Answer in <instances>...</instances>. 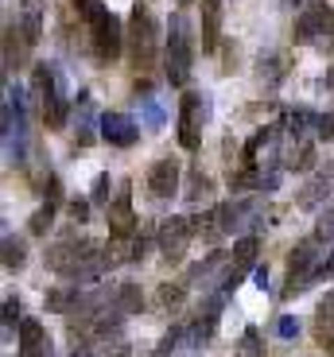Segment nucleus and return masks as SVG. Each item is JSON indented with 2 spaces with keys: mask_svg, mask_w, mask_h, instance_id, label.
Masks as SVG:
<instances>
[{
  "mask_svg": "<svg viewBox=\"0 0 334 357\" xmlns=\"http://www.w3.org/2000/svg\"><path fill=\"white\" fill-rule=\"evenodd\" d=\"M86 24H90V51H93V59H98L101 66H113L121 59V51L128 47V31H125V24H121V16H113L105 4H98V8L86 16Z\"/></svg>",
  "mask_w": 334,
  "mask_h": 357,
  "instance_id": "nucleus-4",
  "label": "nucleus"
},
{
  "mask_svg": "<svg viewBox=\"0 0 334 357\" xmlns=\"http://www.w3.org/2000/svg\"><path fill=\"white\" fill-rule=\"evenodd\" d=\"M179 178H183L179 160H175V155H160V160L148 167V195H152L155 202H167V198L179 195Z\"/></svg>",
  "mask_w": 334,
  "mask_h": 357,
  "instance_id": "nucleus-9",
  "label": "nucleus"
},
{
  "mask_svg": "<svg viewBox=\"0 0 334 357\" xmlns=\"http://www.w3.org/2000/svg\"><path fill=\"white\" fill-rule=\"evenodd\" d=\"M315 319H334V291H326L323 299H319V311Z\"/></svg>",
  "mask_w": 334,
  "mask_h": 357,
  "instance_id": "nucleus-36",
  "label": "nucleus"
},
{
  "mask_svg": "<svg viewBox=\"0 0 334 357\" xmlns=\"http://www.w3.org/2000/svg\"><path fill=\"white\" fill-rule=\"evenodd\" d=\"M90 198H70V202H66V214H70V222H78V225H86L90 222Z\"/></svg>",
  "mask_w": 334,
  "mask_h": 357,
  "instance_id": "nucleus-31",
  "label": "nucleus"
},
{
  "mask_svg": "<svg viewBox=\"0 0 334 357\" xmlns=\"http://www.w3.org/2000/svg\"><path fill=\"white\" fill-rule=\"evenodd\" d=\"M20 4H24V12H39V4H43V0H20Z\"/></svg>",
  "mask_w": 334,
  "mask_h": 357,
  "instance_id": "nucleus-38",
  "label": "nucleus"
},
{
  "mask_svg": "<svg viewBox=\"0 0 334 357\" xmlns=\"http://www.w3.org/2000/svg\"><path fill=\"white\" fill-rule=\"evenodd\" d=\"M315 140H334V105L326 113H319V128H315Z\"/></svg>",
  "mask_w": 334,
  "mask_h": 357,
  "instance_id": "nucleus-34",
  "label": "nucleus"
},
{
  "mask_svg": "<svg viewBox=\"0 0 334 357\" xmlns=\"http://www.w3.org/2000/svg\"><path fill=\"white\" fill-rule=\"evenodd\" d=\"M27 264V245L16 233H4V272H20Z\"/></svg>",
  "mask_w": 334,
  "mask_h": 357,
  "instance_id": "nucleus-24",
  "label": "nucleus"
},
{
  "mask_svg": "<svg viewBox=\"0 0 334 357\" xmlns=\"http://www.w3.org/2000/svg\"><path fill=\"white\" fill-rule=\"evenodd\" d=\"M331 183H334L331 175H315L308 187L296 195V206H299V210H315V206H323L326 198H331Z\"/></svg>",
  "mask_w": 334,
  "mask_h": 357,
  "instance_id": "nucleus-15",
  "label": "nucleus"
},
{
  "mask_svg": "<svg viewBox=\"0 0 334 357\" xmlns=\"http://www.w3.org/2000/svg\"><path fill=\"white\" fill-rule=\"evenodd\" d=\"M160 20H155L152 4L148 0H136L132 12H128V59L140 74H148L160 59Z\"/></svg>",
  "mask_w": 334,
  "mask_h": 357,
  "instance_id": "nucleus-1",
  "label": "nucleus"
},
{
  "mask_svg": "<svg viewBox=\"0 0 334 357\" xmlns=\"http://www.w3.org/2000/svg\"><path fill=\"white\" fill-rule=\"evenodd\" d=\"M315 346L334 357V319H315Z\"/></svg>",
  "mask_w": 334,
  "mask_h": 357,
  "instance_id": "nucleus-29",
  "label": "nucleus"
},
{
  "mask_svg": "<svg viewBox=\"0 0 334 357\" xmlns=\"http://www.w3.org/2000/svg\"><path fill=\"white\" fill-rule=\"evenodd\" d=\"M280 128H284V132H291L296 140H303V132H308V128H319V116L311 113V109H288Z\"/></svg>",
  "mask_w": 334,
  "mask_h": 357,
  "instance_id": "nucleus-19",
  "label": "nucleus"
},
{
  "mask_svg": "<svg viewBox=\"0 0 334 357\" xmlns=\"http://www.w3.org/2000/svg\"><path fill=\"white\" fill-rule=\"evenodd\" d=\"M175 4H195V0H175Z\"/></svg>",
  "mask_w": 334,
  "mask_h": 357,
  "instance_id": "nucleus-41",
  "label": "nucleus"
},
{
  "mask_svg": "<svg viewBox=\"0 0 334 357\" xmlns=\"http://www.w3.org/2000/svg\"><path fill=\"white\" fill-rule=\"evenodd\" d=\"M190 241H195V225H190V218H163L160 229H155V245H160V252H163L167 264H179V260L187 257Z\"/></svg>",
  "mask_w": 334,
  "mask_h": 357,
  "instance_id": "nucleus-7",
  "label": "nucleus"
},
{
  "mask_svg": "<svg viewBox=\"0 0 334 357\" xmlns=\"http://www.w3.org/2000/svg\"><path fill=\"white\" fill-rule=\"evenodd\" d=\"M31 86H36V98H39V105H43V125L51 128V132H63L66 121H70V109H74V101H66L63 74L54 70L51 63H36Z\"/></svg>",
  "mask_w": 334,
  "mask_h": 357,
  "instance_id": "nucleus-2",
  "label": "nucleus"
},
{
  "mask_svg": "<svg viewBox=\"0 0 334 357\" xmlns=\"http://www.w3.org/2000/svg\"><path fill=\"white\" fill-rule=\"evenodd\" d=\"M16 31H20V39H24V47L31 51V47L43 39V12H24V16L16 20Z\"/></svg>",
  "mask_w": 334,
  "mask_h": 357,
  "instance_id": "nucleus-21",
  "label": "nucleus"
},
{
  "mask_svg": "<svg viewBox=\"0 0 334 357\" xmlns=\"http://www.w3.org/2000/svg\"><path fill=\"white\" fill-rule=\"evenodd\" d=\"M24 54H27L24 39H20L16 24H8L4 27V66H8V70H20V66H24Z\"/></svg>",
  "mask_w": 334,
  "mask_h": 357,
  "instance_id": "nucleus-20",
  "label": "nucleus"
},
{
  "mask_svg": "<svg viewBox=\"0 0 334 357\" xmlns=\"http://www.w3.org/2000/svg\"><path fill=\"white\" fill-rule=\"evenodd\" d=\"M315 163H319V152H315V140L311 136H303V140H296L288 148V160H284V171H315Z\"/></svg>",
  "mask_w": 334,
  "mask_h": 357,
  "instance_id": "nucleus-13",
  "label": "nucleus"
},
{
  "mask_svg": "<svg viewBox=\"0 0 334 357\" xmlns=\"http://www.w3.org/2000/svg\"><path fill=\"white\" fill-rule=\"evenodd\" d=\"M54 210H59V206H51V202L39 206L36 214L27 218V233H31V237H47V233H51V225H54Z\"/></svg>",
  "mask_w": 334,
  "mask_h": 357,
  "instance_id": "nucleus-26",
  "label": "nucleus"
},
{
  "mask_svg": "<svg viewBox=\"0 0 334 357\" xmlns=\"http://www.w3.org/2000/svg\"><path fill=\"white\" fill-rule=\"evenodd\" d=\"M226 264H229V260H226V252H222V249L206 252V260H199V264H195V268H190V272H187V284H199V280H202V284H206V280L214 276L218 268H226Z\"/></svg>",
  "mask_w": 334,
  "mask_h": 357,
  "instance_id": "nucleus-22",
  "label": "nucleus"
},
{
  "mask_svg": "<svg viewBox=\"0 0 334 357\" xmlns=\"http://www.w3.org/2000/svg\"><path fill=\"white\" fill-rule=\"evenodd\" d=\"M237 357H264V342L257 326H245L241 342H237Z\"/></svg>",
  "mask_w": 334,
  "mask_h": 357,
  "instance_id": "nucleus-28",
  "label": "nucleus"
},
{
  "mask_svg": "<svg viewBox=\"0 0 334 357\" xmlns=\"http://www.w3.org/2000/svg\"><path fill=\"white\" fill-rule=\"evenodd\" d=\"M291 4H299V0H291Z\"/></svg>",
  "mask_w": 334,
  "mask_h": 357,
  "instance_id": "nucleus-42",
  "label": "nucleus"
},
{
  "mask_svg": "<svg viewBox=\"0 0 334 357\" xmlns=\"http://www.w3.org/2000/svg\"><path fill=\"white\" fill-rule=\"evenodd\" d=\"M113 357H132V354H128V346H117V354H113Z\"/></svg>",
  "mask_w": 334,
  "mask_h": 357,
  "instance_id": "nucleus-39",
  "label": "nucleus"
},
{
  "mask_svg": "<svg viewBox=\"0 0 334 357\" xmlns=\"http://www.w3.org/2000/svg\"><path fill=\"white\" fill-rule=\"evenodd\" d=\"M113 198H117V190H113V175L109 171H101L98 178H93V187H90V202L93 206H113Z\"/></svg>",
  "mask_w": 334,
  "mask_h": 357,
  "instance_id": "nucleus-27",
  "label": "nucleus"
},
{
  "mask_svg": "<svg viewBox=\"0 0 334 357\" xmlns=\"http://www.w3.org/2000/svg\"><path fill=\"white\" fill-rule=\"evenodd\" d=\"M311 237H319V241H331V237H334V206L319 214V222H315V233H311Z\"/></svg>",
  "mask_w": 334,
  "mask_h": 357,
  "instance_id": "nucleus-33",
  "label": "nucleus"
},
{
  "mask_svg": "<svg viewBox=\"0 0 334 357\" xmlns=\"http://www.w3.org/2000/svg\"><path fill=\"white\" fill-rule=\"evenodd\" d=\"M78 307H82L78 284H63V287H51V291H47V311H54V314H63V319H70Z\"/></svg>",
  "mask_w": 334,
  "mask_h": 357,
  "instance_id": "nucleus-12",
  "label": "nucleus"
},
{
  "mask_svg": "<svg viewBox=\"0 0 334 357\" xmlns=\"http://www.w3.org/2000/svg\"><path fill=\"white\" fill-rule=\"evenodd\" d=\"M140 121H144V128H163L167 116H163V109L155 105L152 98H144V101H140Z\"/></svg>",
  "mask_w": 334,
  "mask_h": 357,
  "instance_id": "nucleus-30",
  "label": "nucleus"
},
{
  "mask_svg": "<svg viewBox=\"0 0 334 357\" xmlns=\"http://www.w3.org/2000/svg\"><path fill=\"white\" fill-rule=\"evenodd\" d=\"M195 70V36H190V24L183 16H172L167 24V39H163V74L175 89H183L190 82Z\"/></svg>",
  "mask_w": 334,
  "mask_h": 357,
  "instance_id": "nucleus-3",
  "label": "nucleus"
},
{
  "mask_svg": "<svg viewBox=\"0 0 334 357\" xmlns=\"http://www.w3.org/2000/svg\"><path fill=\"white\" fill-rule=\"evenodd\" d=\"M253 280H257V287H268V264H257V272H253Z\"/></svg>",
  "mask_w": 334,
  "mask_h": 357,
  "instance_id": "nucleus-37",
  "label": "nucleus"
},
{
  "mask_svg": "<svg viewBox=\"0 0 334 357\" xmlns=\"http://www.w3.org/2000/svg\"><path fill=\"white\" fill-rule=\"evenodd\" d=\"M291 36H296V43H303V47L331 51L334 47V8L326 4V0H311V4H303V12H299Z\"/></svg>",
  "mask_w": 334,
  "mask_h": 357,
  "instance_id": "nucleus-6",
  "label": "nucleus"
},
{
  "mask_svg": "<svg viewBox=\"0 0 334 357\" xmlns=\"http://www.w3.org/2000/svg\"><path fill=\"white\" fill-rule=\"evenodd\" d=\"M261 167H237V171H229V190L234 195H249V190H261Z\"/></svg>",
  "mask_w": 334,
  "mask_h": 357,
  "instance_id": "nucleus-23",
  "label": "nucleus"
},
{
  "mask_svg": "<svg viewBox=\"0 0 334 357\" xmlns=\"http://www.w3.org/2000/svg\"><path fill=\"white\" fill-rule=\"evenodd\" d=\"M109 218V233H113V241H132L136 237V222L140 218L132 214V183H121L117 198H113V206L105 210Z\"/></svg>",
  "mask_w": 334,
  "mask_h": 357,
  "instance_id": "nucleus-8",
  "label": "nucleus"
},
{
  "mask_svg": "<svg viewBox=\"0 0 334 357\" xmlns=\"http://www.w3.org/2000/svg\"><path fill=\"white\" fill-rule=\"evenodd\" d=\"M187 280H167V284H160V291H155V303L163 307V311H179L183 303H187Z\"/></svg>",
  "mask_w": 334,
  "mask_h": 357,
  "instance_id": "nucleus-17",
  "label": "nucleus"
},
{
  "mask_svg": "<svg viewBox=\"0 0 334 357\" xmlns=\"http://www.w3.org/2000/svg\"><path fill=\"white\" fill-rule=\"evenodd\" d=\"M210 93L206 89H183L179 98V148L199 152L202 148V125L210 121Z\"/></svg>",
  "mask_w": 334,
  "mask_h": 357,
  "instance_id": "nucleus-5",
  "label": "nucleus"
},
{
  "mask_svg": "<svg viewBox=\"0 0 334 357\" xmlns=\"http://www.w3.org/2000/svg\"><path fill=\"white\" fill-rule=\"evenodd\" d=\"M113 303H117V311L125 314H140L144 311V291H140V284H132V280H125V284H117V299H113Z\"/></svg>",
  "mask_w": 334,
  "mask_h": 357,
  "instance_id": "nucleus-16",
  "label": "nucleus"
},
{
  "mask_svg": "<svg viewBox=\"0 0 334 357\" xmlns=\"http://www.w3.org/2000/svg\"><path fill=\"white\" fill-rule=\"evenodd\" d=\"M98 125H101V140H105L109 148H132V144L140 140V125H136L128 113H117V109L101 113Z\"/></svg>",
  "mask_w": 334,
  "mask_h": 357,
  "instance_id": "nucleus-10",
  "label": "nucleus"
},
{
  "mask_svg": "<svg viewBox=\"0 0 334 357\" xmlns=\"http://www.w3.org/2000/svg\"><path fill=\"white\" fill-rule=\"evenodd\" d=\"M16 322H24V303H20L16 295H8L4 299V331H12Z\"/></svg>",
  "mask_w": 334,
  "mask_h": 357,
  "instance_id": "nucleus-32",
  "label": "nucleus"
},
{
  "mask_svg": "<svg viewBox=\"0 0 334 357\" xmlns=\"http://www.w3.org/2000/svg\"><path fill=\"white\" fill-rule=\"evenodd\" d=\"M276 334H280V338H296V334H299V322L291 319V314H284V319L276 322Z\"/></svg>",
  "mask_w": 334,
  "mask_h": 357,
  "instance_id": "nucleus-35",
  "label": "nucleus"
},
{
  "mask_svg": "<svg viewBox=\"0 0 334 357\" xmlns=\"http://www.w3.org/2000/svg\"><path fill=\"white\" fill-rule=\"evenodd\" d=\"M222 0H202V54H214L222 47Z\"/></svg>",
  "mask_w": 334,
  "mask_h": 357,
  "instance_id": "nucleus-11",
  "label": "nucleus"
},
{
  "mask_svg": "<svg viewBox=\"0 0 334 357\" xmlns=\"http://www.w3.org/2000/svg\"><path fill=\"white\" fill-rule=\"evenodd\" d=\"M257 74H261V82H264V86H280V82L284 78H288V59H284V54H276V51H272V54H261V70H257Z\"/></svg>",
  "mask_w": 334,
  "mask_h": 357,
  "instance_id": "nucleus-18",
  "label": "nucleus"
},
{
  "mask_svg": "<svg viewBox=\"0 0 334 357\" xmlns=\"http://www.w3.org/2000/svg\"><path fill=\"white\" fill-rule=\"evenodd\" d=\"M183 198H187L190 206L210 202V198H214V178H210L202 167H190L187 171V190H183Z\"/></svg>",
  "mask_w": 334,
  "mask_h": 357,
  "instance_id": "nucleus-14",
  "label": "nucleus"
},
{
  "mask_svg": "<svg viewBox=\"0 0 334 357\" xmlns=\"http://www.w3.org/2000/svg\"><path fill=\"white\" fill-rule=\"evenodd\" d=\"M152 357H172V354H163V349H155V354Z\"/></svg>",
  "mask_w": 334,
  "mask_h": 357,
  "instance_id": "nucleus-40",
  "label": "nucleus"
},
{
  "mask_svg": "<svg viewBox=\"0 0 334 357\" xmlns=\"http://www.w3.org/2000/svg\"><path fill=\"white\" fill-rule=\"evenodd\" d=\"M43 342H47V331H43V322H39V319H24V322H20V354H24V349L43 346Z\"/></svg>",
  "mask_w": 334,
  "mask_h": 357,
  "instance_id": "nucleus-25",
  "label": "nucleus"
}]
</instances>
